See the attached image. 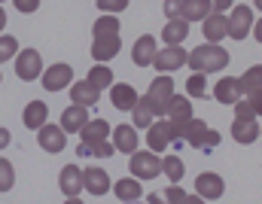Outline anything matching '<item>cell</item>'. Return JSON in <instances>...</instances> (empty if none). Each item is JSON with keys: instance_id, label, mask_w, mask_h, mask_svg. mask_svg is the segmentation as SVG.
<instances>
[{"instance_id": "44dd1931", "label": "cell", "mask_w": 262, "mask_h": 204, "mask_svg": "<svg viewBox=\"0 0 262 204\" xmlns=\"http://www.w3.org/2000/svg\"><path fill=\"white\" fill-rule=\"evenodd\" d=\"M21 122L31 128V131H40L43 125H49V107L43 101H31L21 113Z\"/></svg>"}, {"instance_id": "11a10c76", "label": "cell", "mask_w": 262, "mask_h": 204, "mask_svg": "<svg viewBox=\"0 0 262 204\" xmlns=\"http://www.w3.org/2000/svg\"><path fill=\"white\" fill-rule=\"evenodd\" d=\"M0 79H3V76H0Z\"/></svg>"}, {"instance_id": "277c9868", "label": "cell", "mask_w": 262, "mask_h": 204, "mask_svg": "<svg viewBox=\"0 0 262 204\" xmlns=\"http://www.w3.org/2000/svg\"><path fill=\"white\" fill-rule=\"evenodd\" d=\"M128 174L131 177H137V180H156L159 174H162V158L149 149H137L134 155L128 158Z\"/></svg>"}, {"instance_id": "6da1fadb", "label": "cell", "mask_w": 262, "mask_h": 204, "mask_svg": "<svg viewBox=\"0 0 262 204\" xmlns=\"http://www.w3.org/2000/svg\"><path fill=\"white\" fill-rule=\"evenodd\" d=\"M229 64V52L220 43H201L189 52V67L192 73H216Z\"/></svg>"}, {"instance_id": "836d02e7", "label": "cell", "mask_w": 262, "mask_h": 204, "mask_svg": "<svg viewBox=\"0 0 262 204\" xmlns=\"http://www.w3.org/2000/svg\"><path fill=\"white\" fill-rule=\"evenodd\" d=\"M95 88H110L113 85V70L107 67V64H95V67L89 70V76H85Z\"/></svg>"}, {"instance_id": "ab89813d", "label": "cell", "mask_w": 262, "mask_h": 204, "mask_svg": "<svg viewBox=\"0 0 262 204\" xmlns=\"http://www.w3.org/2000/svg\"><path fill=\"white\" fill-rule=\"evenodd\" d=\"M165 15H168V21L180 18L183 15V0H165Z\"/></svg>"}, {"instance_id": "83f0119b", "label": "cell", "mask_w": 262, "mask_h": 204, "mask_svg": "<svg viewBox=\"0 0 262 204\" xmlns=\"http://www.w3.org/2000/svg\"><path fill=\"white\" fill-rule=\"evenodd\" d=\"M210 12H216L210 0H183V15L180 18H186V21H204Z\"/></svg>"}, {"instance_id": "5b68a950", "label": "cell", "mask_w": 262, "mask_h": 204, "mask_svg": "<svg viewBox=\"0 0 262 204\" xmlns=\"http://www.w3.org/2000/svg\"><path fill=\"white\" fill-rule=\"evenodd\" d=\"M174 140H180V134H177V125L171 119H156L146 128V143H149L152 152H165Z\"/></svg>"}, {"instance_id": "9c48e42d", "label": "cell", "mask_w": 262, "mask_h": 204, "mask_svg": "<svg viewBox=\"0 0 262 204\" xmlns=\"http://www.w3.org/2000/svg\"><path fill=\"white\" fill-rule=\"evenodd\" d=\"M156 55H159V43H156L152 34H143V37L134 40V46H131V61H134V67H152Z\"/></svg>"}, {"instance_id": "60d3db41", "label": "cell", "mask_w": 262, "mask_h": 204, "mask_svg": "<svg viewBox=\"0 0 262 204\" xmlns=\"http://www.w3.org/2000/svg\"><path fill=\"white\" fill-rule=\"evenodd\" d=\"M165 198H168L171 204H180L183 198H186V192H183V189H180L177 183H171V186H168V192H165Z\"/></svg>"}, {"instance_id": "4316f807", "label": "cell", "mask_w": 262, "mask_h": 204, "mask_svg": "<svg viewBox=\"0 0 262 204\" xmlns=\"http://www.w3.org/2000/svg\"><path fill=\"white\" fill-rule=\"evenodd\" d=\"M122 31V25H119V15H107V12H101L98 18H95V25H92V37L98 40V37H116Z\"/></svg>"}, {"instance_id": "52a82bcc", "label": "cell", "mask_w": 262, "mask_h": 204, "mask_svg": "<svg viewBox=\"0 0 262 204\" xmlns=\"http://www.w3.org/2000/svg\"><path fill=\"white\" fill-rule=\"evenodd\" d=\"M40 82H43V88H46V92H61V88H70V85H73V67L64 64V61L49 64V67L43 70Z\"/></svg>"}, {"instance_id": "f6af8a7d", "label": "cell", "mask_w": 262, "mask_h": 204, "mask_svg": "<svg viewBox=\"0 0 262 204\" xmlns=\"http://www.w3.org/2000/svg\"><path fill=\"white\" fill-rule=\"evenodd\" d=\"M9 140H12V137H9V128H0V152L9 146Z\"/></svg>"}, {"instance_id": "f546056e", "label": "cell", "mask_w": 262, "mask_h": 204, "mask_svg": "<svg viewBox=\"0 0 262 204\" xmlns=\"http://www.w3.org/2000/svg\"><path fill=\"white\" fill-rule=\"evenodd\" d=\"M162 174L171 180V183H180L183 174H186V165L180 155H162Z\"/></svg>"}, {"instance_id": "e0dca14e", "label": "cell", "mask_w": 262, "mask_h": 204, "mask_svg": "<svg viewBox=\"0 0 262 204\" xmlns=\"http://www.w3.org/2000/svg\"><path fill=\"white\" fill-rule=\"evenodd\" d=\"M201 31H204V40H207V43H220L223 37H229V15L210 12V15L201 21Z\"/></svg>"}, {"instance_id": "f1b7e54d", "label": "cell", "mask_w": 262, "mask_h": 204, "mask_svg": "<svg viewBox=\"0 0 262 204\" xmlns=\"http://www.w3.org/2000/svg\"><path fill=\"white\" fill-rule=\"evenodd\" d=\"M262 125L259 122H232V137H235V143H241V146H247V143H253L256 137H259Z\"/></svg>"}, {"instance_id": "cb8c5ba5", "label": "cell", "mask_w": 262, "mask_h": 204, "mask_svg": "<svg viewBox=\"0 0 262 204\" xmlns=\"http://www.w3.org/2000/svg\"><path fill=\"white\" fill-rule=\"evenodd\" d=\"M189 34V21L186 18H171L165 28H162V43L165 46H180Z\"/></svg>"}, {"instance_id": "7402d4cb", "label": "cell", "mask_w": 262, "mask_h": 204, "mask_svg": "<svg viewBox=\"0 0 262 204\" xmlns=\"http://www.w3.org/2000/svg\"><path fill=\"white\" fill-rule=\"evenodd\" d=\"M70 101L73 104H82V107H92V104L101 101V88H95L89 79H79V82L70 85Z\"/></svg>"}, {"instance_id": "f907efd6", "label": "cell", "mask_w": 262, "mask_h": 204, "mask_svg": "<svg viewBox=\"0 0 262 204\" xmlns=\"http://www.w3.org/2000/svg\"><path fill=\"white\" fill-rule=\"evenodd\" d=\"M64 204H85V201H79V198H67Z\"/></svg>"}, {"instance_id": "4fadbf2b", "label": "cell", "mask_w": 262, "mask_h": 204, "mask_svg": "<svg viewBox=\"0 0 262 204\" xmlns=\"http://www.w3.org/2000/svg\"><path fill=\"white\" fill-rule=\"evenodd\" d=\"M37 140H40V149L43 152H49V155H55V152H64V143H67V131L61 125H43L40 131H37Z\"/></svg>"}, {"instance_id": "8992f818", "label": "cell", "mask_w": 262, "mask_h": 204, "mask_svg": "<svg viewBox=\"0 0 262 204\" xmlns=\"http://www.w3.org/2000/svg\"><path fill=\"white\" fill-rule=\"evenodd\" d=\"M43 55L37 52V49H21L18 55H15V76L18 79H25V82H34V79H40L43 76Z\"/></svg>"}, {"instance_id": "ffe728a7", "label": "cell", "mask_w": 262, "mask_h": 204, "mask_svg": "<svg viewBox=\"0 0 262 204\" xmlns=\"http://www.w3.org/2000/svg\"><path fill=\"white\" fill-rule=\"evenodd\" d=\"M113 195H116L122 204H134V201L143 198V186H140L137 177H122V180L113 183Z\"/></svg>"}, {"instance_id": "bcb514c9", "label": "cell", "mask_w": 262, "mask_h": 204, "mask_svg": "<svg viewBox=\"0 0 262 204\" xmlns=\"http://www.w3.org/2000/svg\"><path fill=\"white\" fill-rule=\"evenodd\" d=\"M146 201H149V204H171L168 198H165V195H159V192H152V195H146Z\"/></svg>"}, {"instance_id": "603a6c76", "label": "cell", "mask_w": 262, "mask_h": 204, "mask_svg": "<svg viewBox=\"0 0 262 204\" xmlns=\"http://www.w3.org/2000/svg\"><path fill=\"white\" fill-rule=\"evenodd\" d=\"M85 189L89 195H107L110 192V174L104 168H85Z\"/></svg>"}, {"instance_id": "e575fe53", "label": "cell", "mask_w": 262, "mask_h": 204, "mask_svg": "<svg viewBox=\"0 0 262 204\" xmlns=\"http://www.w3.org/2000/svg\"><path fill=\"white\" fill-rule=\"evenodd\" d=\"M186 95L189 98H204L207 95V73H192L186 79Z\"/></svg>"}, {"instance_id": "5bb4252c", "label": "cell", "mask_w": 262, "mask_h": 204, "mask_svg": "<svg viewBox=\"0 0 262 204\" xmlns=\"http://www.w3.org/2000/svg\"><path fill=\"white\" fill-rule=\"evenodd\" d=\"M213 98L220 101V104H226V107H235L244 95H241V76H226V79H220L216 85H213Z\"/></svg>"}, {"instance_id": "d6986e66", "label": "cell", "mask_w": 262, "mask_h": 204, "mask_svg": "<svg viewBox=\"0 0 262 204\" xmlns=\"http://www.w3.org/2000/svg\"><path fill=\"white\" fill-rule=\"evenodd\" d=\"M58 125L64 128L67 134H70V131L79 134V131L89 125V107H82V104H70L64 113H61V122H58Z\"/></svg>"}, {"instance_id": "7dc6e473", "label": "cell", "mask_w": 262, "mask_h": 204, "mask_svg": "<svg viewBox=\"0 0 262 204\" xmlns=\"http://www.w3.org/2000/svg\"><path fill=\"white\" fill-rule=\"evenodd\" d=\"M180 204H204V198H201V195H186Z\"/></svg>"}, {"instance_id": "8fae6325", "label": "cell", "mask_w": 262, "mask_h": 204, "mask_svg": "<svg viewBox=\"0 0 262 204\" xmlns=\"http://www.w3.org/2000/svg\"><path fill=\"white\" fill-rule=\"evenodd\" d=\"M58 189L64 192L67 198H79V192L85 189V174L79 165H64L58 174Z\"/></svg>"}, {"instance_id": "1f68e13d", "label": "cell", "mask_w": 262, "mask_h": 204, "mask_svg": "<svg viewBox=\"0 0 262 204\" xmlns=\"http://www.w3.org/2000/svg\"><path fill=\"white\" fill-rule=\"evenodd\" d=\"M110 134L113 131H110V125L104 119H89V125L79 131V140H107Z\"/></svg>"}, {"instance_id": "ba28073f", "label": "cell", "mask_w": 262, "mask_h": 204, "mask_svg": "<svg viewBox=\"0 0 262 204\" xmlns=\"http://www.w3.org/2000/svg\"><path fill=\"white\" fill-rule=\"evenodd\" d=\"M247 34H253V9L235 3L229 12V37L232 40H244Z\"/></svg>"}, {"instance_id": "681fc988", "label": "cell", "mask_w": 262, "mask_h": 204, "mask_svg": "<svg viewBox=\"0 0 262 204\" xmlns=\"http://www.w3.org/2000/svg\"><path fill=\"white\" fill-rule=\"evenodd\" d=\"M0 31H6V9L0 6Z\"/></svg>"}, {"instance_id": "f5cc1de1", "label": "cell", "mask_w": 262, "mask_h": 204, "mask_svg": "<svg viewBox=\"0 0 262 204\" xmlns=\"http://www.w3.org/2000/svg\"><path fill=\"white\" fill-rule=\"evenodd\" d=\"M0 3H6V0H0Z\"/></svg>"}, {"instance_id": "3957f363", "label": "cell", "mask_w": 262, "mask_h": 204, "mask_svg": "<svg viewBox=\"0 0 262 204\" xmlns=\"http://www.w3.org/2000/svg\"><path fill=\"white\" fill-rule=\"evenodd\" d=\"M174 125H177L180 140H186V143H189V146H195V149H213V146H220V134H216L207 122H201V119L174 122Z\"/></svg>"}, {"instance_id": "9a60e30c", "label": "cell", "mask_w": 262, "mask_h": 204, "mask_svg": "<svg viewBox=\"0 0 262 204\" xmlns=\"http://www.w3.org/2000/svg\"><path fill=\"white\" fill-rule=\"evenodd\" d=\"M119 49H122V37L119 34L116 37H98V40H92V58L98 64H107L110 58H116Z\"/></svg>"}, {"instance_id": "d6a6232c", "label": "cell", "mask_w": 262, "mask_h": 204, "mask_svg": "<svg viewBox=\"0 0 262 204\" xmlns=\"http://www.w3.org/2000/svg\"><path fill=\"white\" fill-rule=\"evenodd\" d=\"M259 88H262V64H256V67H250L244 76H241V95L250 98V95L259 92Z\"/></svg>"}, {"instance_id": "30bf717a", "label": "cell", "mask_w": 262, "mask_h": 204, "mask_svg": "<svg viewBox=\"0 0 262 204\" xmlns=\"http://www.w3.org/2000/svg\"><path fill=\"white\" fill-rule=\"evenodd\" d=\"M183 64H189V55L183 46H162V52L156 55L152 67L159 73H171V70H180Z\"/></svg>"}, {"instance_id": "8d00e7d4", "label": "cell", "mask_w": 262, "mask_h": 204, "mask_svg": "<svg viewBox=\"0 0 262 204\" xmlns=\"http://www.w3.org/2000/svg\"><path fill=\"white\" fill-rule=\"evenodd\" d=\"M21 49H18V40L12 37V34H0V64L3 61H9V58H15Z\"/></svg>"}, {"instance_id": "c3c4849f", "label": "cell", "mask_w": 262, "mask_h": 204, "mask_svg": "<svg viewBox=\"0 0 262 204\" xmlns=\"http://www.w3.org/2000/svg\"><path fill=\"white\" fill-rule=\"evenodd\" d=\"M253 37H256V40L262 43V18L256 21V25H253Z\"/></svg>"}, {"instance_id": "4dcf8cb0", "label": "cell", "mask_w": 262, "mask_h": 204, "mask_svg": "<svg viewBox=\"0 0 262 204\" xmlns=\"http://www.w3.org/2000/svg\"><path fill=\"white\" fill-rule=\"evenodd\" d=\"M152 122H156V113H152V107L140 98V101H137V107L131 110V125H134V128H149Z\"/></svg>"}, {"instance_id": "d4e9b609", "label": "cell", "mask_w": 262, "mask_h": 204, "mask_svg": "<svg viewBox=\"0 0 262 204\" xmlns=\"http://www.w3.org/2000/svg\"><path fill=\"white\" fill-rule=\"evenodd\" d=\"M168 119H171V122H189V119H195V116H192L189 95H174V98H171V104H168Z\"/></svg>"}, {"instance_id": "f35d334b", "label": "cell", "mask_w": 262, "mask_h": 204, "mask_svg": "<svg viewBox=\"0 0 262 204\" xmlns=\"http://www.w3.org/2000/svg\"><path fill=\"white\" fill-rule=\"evenodd\" d=\"M95 3H98V9L107 12V15H119L122 9H128V0H95Z\"/></svg>"}, {"instance_id": "ee69618b", "label": "cell", "mask_w": 262, "mask_h": 204, "mask_svg": "<svg viewBox=\"0 0 262 204\" xmlns=\"http://www.w3.org/2000/svg\"><path fill=\"white\" fill-rule=\"evenodd\" d=\"M235 6V0H213V9L216 12H226V9H232Z\"/></svg>"}, {"instance_id": "db71d44e", "label": "cell", "mask_w": 262, "mask_h": 204, "mask_svg": "<svg viewBox=\"0 0 262 204\" xmlns=\"http://www.w3.org/2000/svg\"><path fill=\"white\" fill-rule=\"evenodd\" d=\"M259 137H262V131H259Z\"/></svg>"}, {"instance_id": "484cf974", "label": "cell", "mask_w": 262, "mask_h": 204, "mask_svg": "<svg viewBox=\"0 0 262 204\" xmlns=\"http://www.w3.org/2000/svg\"><path fill=\"white\" fill-rule=\"evenodd\" d=\"M82 158H89V155H98V158H107V155H113L116 152V146H113V140L107 137V140H79V149H76Z\"/></svg>"}, {"instance_id": "d590c367", "label": "cell", "mask_w": 262, "mask_h": 204, "mask_svg": "<svg viewBox=\"0 0 262 204\" xmlns=\"http://www.w3.org/2000/svg\"><path fill=\"white\" fill-rule=\"evenodd\" d=\"M12 186H15V168L9 158L0 155V192H9Z\"/></svg>"}, {"instance_id": "7bdbcfd3", "label": "cell", "mask_w": 262, "mask_h": 204, "mask_svg": "<svg viewBox=\"0 0 262 204\" xmlns=\"http://www.w3.org/2000/svg\"><path fill=\"white\" fill-rule=\"evenodd\" d=\"M247 101L253 104V110H256V116H262V88H259V92H253V95H250Z\"/></svg>"}, {"instance_id": "2e32d148", "label": "cell", "mask_w": 262, "mask_h": 204, "mask_svg": "<svg viewBox=\"0 0 262 204\" xmlns=\"http://www.w3.org/2000/svg\"><path fill=\"white\" fill-rule=\"evenodd\" d=\"M137 92L131 88L128 82H113L110 85V104L116 107V110H122V113H131L134 107H137Z\"/></svg>"}, {"instance_id": "816d5d0a", "label": "cell", "mask_w": 262, "mask_h": 204, "mask_svg": "<svg viewBox=\"0 0 262 204\" xmlns=\"http://www.w3.org/2000/svg\"><path fill=\"white\" fill-rule=\"evenodd\" d=\"M253 6H256V9H262V0H253Z\"/></svg>"}, {"instance_id": "74e56055", "label": "cell", "mask_w": 262, "mask_h": 204, "mask_svg": "<svg viewBox=\"0 0 262 204\" xmlns=\"http://www.w3.org/2000/svg\"><path fill=\"white\" fill-rule=\"evenodd\" d=\"M235 119H238V122H256L259 116H256V110H253V104H250L247 98H241V101L235 104Z\"/></svg>"}, {"instance_id": "b9f144b4", "label": "cell", "mask_w": 262, "mask_h": 204, "mask_svg": "<svg viewBox=\"0 0 262 204\" xmlns=\"http://www.w3.org/2000/svg\"><path fill=\"white\" fill-rule=\"evenodd\" d=\"M12 6L18 9V12H25V15H31L37 6H40V0H12Z\"/></svg>"}, {"instance_id": "7c38bea8", "label": "cell", "mask_w": 262, "mask_h": 204, "mask_svg": "<svg viewBox=\"0 0 262 204\" xmlns=\"http://www.w3.org/2000/svg\"><path fill=\"white\" fill-rule=\"evenodd\" d=\"M223 192H226V183H223L220 174L204 171V174L195 177V195H201L204 201H216V198H223Z\"/></svg>"}, {"instance_id": "ac0fdd59", "label": "cell", "mask_w": 262, "mask_h": 204, "mask_svg": "<svg viewBox=\"0 0 262 204\" xmlns=\"http://www.w3.org/2000/svg\"><path fill=\"white\" fill-rule=\"evenodd\" d=\"M113 146H116V152H128V155H134V152L140 149L137 128H134V125H116V128H113Z\"/></svg>"}, {"instance_id": "7a4b0ae2", "label": "cell", "mask_w": 262, "mask_h": 204, "mask_svg": "<svg viewBox=\"0 0 262 204\" xmlns=\"http://www.w3.org/2000/svg\"><path fill=\"white\" fill-rule=\"evenodd\" d=\"M174 95H177V92H174V79H171L168 73H159V76L149 82V88H146L143 101L152 107L156 119H168V104H171V98H174Z\"/></svg>"}]
</instances>
